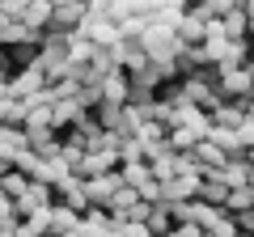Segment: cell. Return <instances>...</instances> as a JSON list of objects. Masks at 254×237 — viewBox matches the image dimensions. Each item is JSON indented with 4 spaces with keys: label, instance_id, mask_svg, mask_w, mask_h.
<instances>
[{
    "label": "cell",
    "instance_id": "19",
    "mask_svg": "<svg viewBox=\"0 0 254 237\" xmlns=\"http://www.w3.org/2000/svg\"><path fill=\"white\" fill-rule=\"evenodd\" d=\"M64 237H89V233H85V225H76L72 233H64Z\"/></svg>",
    "mask_w": 254,
    "mask_h": 237
},
{
    "label": "cell",
    "instance_id": "15",
    "mask_svg": "<svg viewBox=\"0 0 254 237\" xmlns=\"http://www.w3.org/2000/svg\"><path fill=\"white\" fill-rule=\"evenodd\" d=\"M26 191H30V178H21L17 170L4 174V182H0V195H4V199H21Z\"/></svg>",
    "mask_w": 254,
    "mask_h": 237
},
{
    "label": "cell",
    "instance_id": "3",
    "mask_svg": "<svg viewBox=\"0 0 254 237\" xmlns=\"http://www.w3.org/2000/svg\"><path fill=\"white\" fill-rule=\"evenodd\" d=\"M85 21V4L81 0H60L51 9V30H76Z\"/></svg>",
    "mask_w": 254,
    "mask_h": 237
},
{
    "label": "cell",
    "instance_id": "11",
    "mask_svg": "<svg viewBox=\"0 0 254 237\" xmlns=\"http://www.w3.org/2000/svg\"><path fill=\"white\" fill-rule=\"evenodd\" d=\"M229 13H233V0H208V4H195V9H190V17L208 26V21H225Z\"/></svg>",
    "mask_w": 254,
    "mask_h": 237
},
{
    "label": "cell",
    "instance_id": "12",
    "mask_svg": "<svg viewBox=\"0 0 254 237\" xmlns=\"http://www.w3.org/2000/svg\"><path fill=\"white\" fill-rule=\"evenodd\" d=\"M225 216H242V212H254V186H242V191H229L225 199Z\"/></svg>",
    "mask_w": 254,
    "mask_h": 237
},
{
    "label": "cell",
    "instance_id": "8",
    "mask_svg": "<svg viewBox=\"0 0 254 237\" xmlns=\"http://www.w3.org/2000/svg\"><path fill=\"white\" fill-rule=\"evenodd\" d=\"M174 38H178V47H203V21H195L187 9V17L174 26Z\"/></svg>",
    "mask_w": 254,
    "mask_h": 237
},
{
    "label": "cell",
    "instance_id": "14",
    "mask_svg": "<svg viewBox=\"0 0 254 237\" xmlns=\"http://www.w3.org/2000/svg\"><path fill=\"white\" fill-rule=\"evenodd\" d=\"M13 170H17L21 178H30V182H38V174H43V161H38V157L26 148V153H17V157H13Z\"/></svg>",
    "mask_w": 254,
    "mask_h": 237
},
{
    "label": "cell",
    "instance_id": "7",
    "mask_svg": "<svg viewBox=\"0 0 254 237\" xmlns=\"http://www.w3.org/2000/svg\"><path fill=\"white\" fill-rule=\"evenodd\" d=\"M144 229H148V237H170V229H174L170 203H153V208H148V220H144Z\"/></svg>",
    "mask_w": 254,
    "mask_h": 237
},
{
    "label": "cell",
    "instance_id": "9",
    "mask_svg": "<svg viewBox=\"0 0 254 237\" xmlns=\"http://www.w3.org/2000/svg\"><path fill=\"white\" fill-rule=\"evenodd\" d=\"M127 89H131V85H127V72L119 68V72H110L106 81H102V102H115V106H123V102H127Z\"/></svg>",
    "mask_w": 254,
    "mask_h": 237
},
{
    "label": "cell",
    "instance_id": "17",
    "mask_svg": "<svg viewBox=\"0 0 254 237\" xmlns=\"http://www.w3.org/2000/svg\"><path fill=\"white\" fill-rule=\"evenodd\" d=\"M170 237H203V229H199V225H174Z\"/></svg>",
    "mask_w": 254,
    "mask_h": 237
},
{
    "label": "cell",
    "instance_id": "4",
    "mask_svg": "<svg viewBox=\"0 0 254 237\" xmlns=\"http://www.w3.org/2000/svg\"><path fill=\"white\" fill-rule=\"evenodd\" d=\"M208 118H212V127H220V131H237L246 123V110H242V102H220Z\"/></svg>",
    "mask_w": 254,
    "mask_h": 237
},
{
    "label": "cell",
    "instance_id": "21",
    "mask_svg": "<svg viewBox=\"0 0 254 237\" xmlns=\"http://www.w3.org/2000/svg\"><path fill=\"white\" fill-rule=\"evenodd\" d=\"M246 161H250V165H254V144H250V148H246Z\"/></svg>",
    "mask_w": 254,
    "mask_h": 237
},
{
    "label": "cell",
    "instance_id": "2",
    "mask_svg": "<svg viewBox=\"0 0 254 237\" xmlns=\"http://www.w3.org/2000/svg\"><path fill=\"white\" fill-rule=\"evenodd\" d=\"M43 89H47L43 68H34V64L21 68V72L9 81V98H13V102H26V98H34V93H43Z\"/></svg>",
    "mask_w": 254,
    "mask_h": 237
},
{
    "label": "cell",
    "instance_id": "6",
    "mask_svg": "<svg viewBox=\"0 0 254 237\" xmlns=\"http://www.w3.org/2000/svg\"><path fill=\"white\" fill-rule=\"evenodd\" d=\"M51 0H34V4H26V13H21V26L26 30H51Z\"/></svg>",
    "mask_w": 254,
    "mask_h": 237
},
{
    "label": "cell",
    "instance_id": "16",
    "mask_svg": "<svg viewBox=\"0 0 254 237\" xmlns=\"http://www.w3.org/2000/svg\"><path fill=\"white\" fill-rule=\"evenodd\" d=\"M68 174H72V170H68V165H64L60 157H55V161H47V165H43V174H38V182H47V186H60L64 178H68Z\"/></svg>",
    "mask_w": 254,
    "mask_h": 237
},
{
    "label": "cell",
    "instance_id": "1",
    "mask_svg": "<svg viewBox=\"0 0 254 237\" xmlns=\"http://www.w3.org/2000/svg\"><path fill=\"white\" fill-rule=\"evenodd\" d=\"M140 47H144V55L153 59V64H165V59H174L178 55V38H174L170 26H144V34H140Z\"/></svg>",
    "mask_w": 254,
    "mask_h": 237
},
{
    "label": "cell",
    "instance_id": "10",
    "mask_svg": "<svg viewBox=\"0 0 254 237\" xmlns=\"http://www.w3.org/2000/svg\"><path fill=\"white\" fill-rule=\"evenodd\" d=\"M229 199V186L220 182V178H199V199L195 203H208V208H225Z\"/></svg>",
    "mask_w": 254,
    "mask_h": 237
},
{
    "label": "cell",
    "instance_id": "5",
    "mask_svg": "<svg viewBox=\"0 0 254 237\" xmlns=\"http://www.w3.org/2000/svg\"><path fill=\"white\" fill-rule=\"evenodd\" d=\"M250 174H254V165L246 161V157H237V161H225V170H220L216 178L229 186V191H242V186H250Z\"/></svg>",
    "mask_w": 254,
    "mask_h": 237
},
{
    "label": "cell",
    "instance_id": "20",
    "mask_svg": "<svg viewBox=\"0 0 254 237\" xmlns=\"http://www.w3.org/2000/svg\"><path fill=\"white\" fill-rule=\"evenodd\" d=\"M9 170H13V165H9V161H0V182H4V174H9Z\"/></svg>",
    "mask_w": 254,
    "mask_h": 237
},
{
    "label": "cell",
    "instance_id": "18",
    "mask_svg": "<svg viewBox=\"0 0 254 237\" xmlns=\"http://www.w3.org/2000/svg\"><path fill=\"white\" fill-rule=\"evenodd\" d=\"M4 220H13V199L0 195V225H4ZM13 225H17V220H13Z\"/></svg>",
    "mask_w": 254,
    "mask_h": 237
},
{
    "label": "cell",
    "instance_id": "13",
    "mask_svg": "<svg viewBox=\"0 0 254 237\" xmlns=\"http://www.w3.org/2000/svg\"><path fill=\"white\" fill-rule=\"evenodd\" d=\"M119 178H123V186H131V191H140V186L148 182V165H144V161H131V165H119Z\"/></svg>",
    "mask_w": 254,
    "mask_h": 237
}]
</instances>
